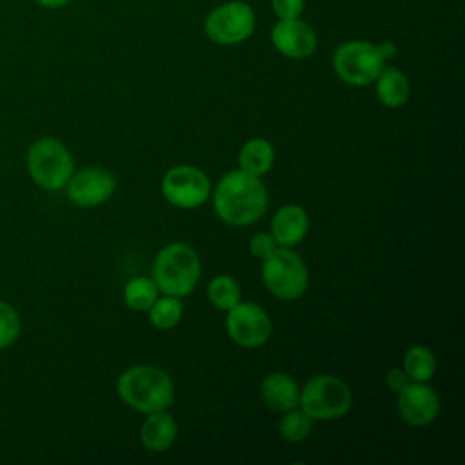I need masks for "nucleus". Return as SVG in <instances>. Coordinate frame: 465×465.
Wrapping results in <instances>:
<instances>
[{
  "mask_svg": "<svg viewBox=\"0 0 465 465\" xmlns=\"http://www.w3.org/2000/svg\"><path fill=\"white\" fill-rule=\"evenodd\" d=\"M202 274L198 252L183 242L162 247L153 262V280L162 294L183 298L194 291Z\"/></svg>",
  "mask_w": 465,
  "mask_h": 465,
  "instance_id": "obj_3",
  "label": "nucleus"
},
{
  "mask_svg": "<svg viewBox=\"0 0 465 465\" xmlns=\"http://www.w3.org/2000/svg\"><path fill=\"white\" fill-rule=\"evenodd\" d=\"M238 165L242 171L262 178L274 165V147L265 138L247 140L238 153Z\"/></svg>",
  "mask_w": 465,
  "mask_h": 465,
  "instance_id": "obj_18",
  "label": "nucleus"
},
{
  "mask_svg": "<svg viewBox=\"0 0 465 465\" xmlns=\"http://www.w3.org/2000/svg\"><path fill=\"white\" fill-rule=\"evenodd\" d=\"M178 438V423L167 411L147 414L140 427V441L149 452H165Z\"/></svg>",
  "mask_w": 465,
  "mask_h": 465,
  "instance_id": "obj_16",
  "label": "nucleus"
},
{
  "mask_svg": "<svg viewBox=\"0 0 465 465\" xmlns=\"http://www.w3.org/2000/svg\"><path fill=\"white\" fill-rule=\"evenodd\" d=\"M411 383V380H409V376H407V372L403 371V369H398V367H392V369H389L387 371V374H385V385L389 387V391H392V392H400L405 385H409Z\"/></svg>",
  "mask_w": 465,
  "mask_h": 465,
  "instance_id": "obj_27",
  "label": "nucleus"
},
{
  "mask_svg": "<svg viewBox=\"0 0 465 465\" xmlns=\"http://www.w3.org/2000/svg\"><path fill=\"white\" fill-rule=\"evenodd\" d=\"M309 214L298 203L282 205L271 220V234L280 247H294L307 236Z\"/></svg>",
  "mask_w": 465,
  "mask_h": 465,
  "instance_id": "obj_14",
  "label": "nucleus"
},
{
  "mask_svg": "<svg viewBox=\"0 0 465 465\" xmlns=\"http://www.w3.org/2000/svg\"><path fill=\"white\" fill-rule=\"evenodd\" d=\"M35 2L45 9H60V7H65L71 0H35Z\"/></svg>",
  "mask_w": 465,
  "mask_h": 465,
  "instance_id": "obj_28",
  "label": "nucleus"
},
{
  "mask_svg": "<svg viewBox=\"0 0 465 465\" xmlns=\"http://www.w3.org/2000/svg\"><path fill=\"white\" fill-rule=\"evenodd\" d=\"M374 91L381 105L389 109H400L407 104L409 94H411V85L407 74L394 67V65H383L380 74L376 76Z\"/></svg>",
  "mask_w": 465,
  "mask_h": 465,
  "instance_id": "obj_17",
  "label": "nucleus"
},
{
  "mask_svg": "<svg viewBox=\"0 0 465 465\" xmlns=\"http://www.w3.org/2000/svg\"><path fill=\"white\" fill-rule=\"evenodd\" d=\"M278 243L276 240L272 238L271 232H256L251 240H249V251L252 256L263 260L267 258L269 254H272L276 251Z\"/></svg>",
  "mask_w": 465,
  "mask_h": 465,
  "instance_id": "obj_25",
  "label": "nucleus"
},
{
  "mask_svg": "<svg viewBox=\"0 0 465 465\" xmlns=\"http://www.w3.org/2000/svg\"><path fill=\"white\" fill-rule=\"evenodd\" d=\"M31 180L45 191L64 189L74 173V160L64 142L45 136L35 140L25 154Z\"/></svg>",
  "mask_w": 465,
  "mask_h": 465,
  "instance_id": "obj_4",
  "label": "nucleus"
},
{
  "mask_svg": "<svg viewBox=\"0 0 465 465\" xmlns=\"http://www.w3.org/2000/svg\"><path fill=\"white\" fill-rule=\"evenodd\" d=\"M378 47H380V51H381V54H383L385 60H387V58H392V56L396 54V45L391 44V42H383V44H380Z\"/></svg>",
  "mask_w": 465,
  "mask_h": 465,
  "instance_id": "obj_29",
  "label": "nucleus"
},
{
  "mask_svg": "<svg viewBox=\"0 0 465 465\" xmlns=\"http://www.w3.org/2000/svg\"><path fill=\"white\" fill-rule=\"evenodd\" d=\"M352 405L351 387L338 376L316 374L300 389L298 407L311 420H334L349 412Z\"/></svg>",
  "mask_w": 465,
  "mask_h": 465,
  "instance_id": "obj_5",
  "label": "nucleus"
},
{
  "mask_svg": "<svg viewBox=\"0 0 465 465\" xmlns=\"http://www.w3.org/2000/svg\"><path fill=\"white\" fill-rule=\"evenodd\" d=\"M271 5L278 20L300 18L305 11V0H271Z\"/></svg>",
  "mask_w": 465,
  "mask_h": 465,
  "instance_id": "obj_26",
  "label": "nucleus"
},
{
  "mask_svg": "<svg viewBox=\"0 0 465 465\" xmlns=\"http://www.w3.org/2000/svg\"><path fill=\"white\" fill-rule=\"evenodd\" d=\"M398 412L411 427H427L440 414V398L432 387L411 381L398 392Z\"/></svg>",
  "mask_w": 465,
  "mask_h": 465,
  "instance_id": "obj_12",
  "label": "nucleus"
},
{
  "mask_svg": "<svg viewBox=\"0 0 465 465\" xmlns=\"http://www.w3.org/2000/svg\"><path fill=\"white\" fill-rule=\"evenodd\" d=\"M209 176L194 165H174L162 178L163 198L178 209H196L211 196Z\"/></svg>",
  "mask_w": 465,
  "mask_h": 465,
  "instance_id": "obj_9",
  "label": "nucleus"
},
{
  "mask_svg": "<svg viewBox=\"0 0 465 465\" xmlns=\"http://www.w3.org/2000/svg\"><path fill=\"white\" fill-rule=\"evenodd\" d=\"M116 392L131 409L142 414H151L171 407L174 400V383L160 367L134 365L118 376Z\"/></svg>",
  "mask_w": 465,
  "mask_h": 465,
  "instance_id": "obj_2",
  "label": "nucleus"
},
{
  "mask_svg": "<svg viewBox=\"0 0 465 465\" xmlns=\"http://www.w3.org/2000/svg\"><path fill=\"white\" fill-rule=\"evenodd\" d=\"M207 296L214 309L229 311L242 300V291L238 282L229 274L214 276L207 285Z\"/></svg>",
  "mask_w": 465,
  "mask_h": 465,
  "instance_id": "obj_22",
  "label": "nucleus"
},
{
  "mask_svg": "<svg viewBox=\"0 0 465 465\" xmlns=\"http://www.w3.org/2000/svg\"><path fill=\"white\" fill-rule=\"evenodd\" d=\"M411 381L427 383L436 372V356L427 345H412L403 356L401 367Z\"/></svg>",
  "mask_w": 465,
  "mask_h": 465,
  "instance_id": "obj_19",
  "label": "nucleus"
},
{
  "mask_svg": "<svg viewBox=\"0 0 465 465\" xmlns=\"http://www.w3.org/2000/svg\"><path fill=\"white\" fill-rule=\"evenodd\" d=\"M263 403L274 412H287L298 407L300 387L287 372H269L260 385Z\"/></svg>",
  "mask_w": 465,
  "mask_h": 465,
  "instance_id": "obj_15",
  "label": "nucleus"
},
{
  "mask_svg": "<svg viewBox=\"0 0 465 465\" xmlns=\"http://www.w3.org/2000/svg\"><path fill=\"white\" fill-rule=\"evenodd\" d=\"M262 280L272 296L296 300L309 287V271L302 256L291 247H276L272 254L262 260Z\"/></svg>",
  "mask_w": 465,
  "mask_h": 465,
  "instance_id": "obj_6",
  "label": "nucleus"
},
{
  "mask_svg": "<svg viewBox=\"0 0 465 465\" xmlns=\"http://www.w3.org/2000/svg\"><path fill=\"white\" fill-rule=\"evenodd\" d=\"M147 312L153 327L160 331H169L180 323L183 316V303H182V298L163 294L154 300V303L147 309Z\"/></svg>",
  "mask_w": 465,
  "mask_h": 465,
  "instance_id": "obj_20",
  "label": "nucleus"
},
{
  "mask_svg": "<svg viewBox=\"0 0 465 465\" xmlns=\"http://www.w3.org/2000/svg\"><path fill=\"white\" fill-rule=\"evenodd\" d=\"M67 200L76 207H98L111 200L116 191V180L104 167H85L74 171L64 185Z\"/></svg>",
  "mask_w": 465,
  "mask_h": 465,
  "instance_id": "obj_11",
  "label": "nucleus"
},
{
  "mask_svg": "<svg viewBox=\"0 0 465 465\" xmlns=\"http://www.w3.org/2000/svg\"><path fill=\"white\" fill-rule=\"evenodd\" d=\"M269 203L267 189L262 178L242 169L225 173L213 191V207L216 216L232 227H247L258 222Z\"/></svg>",
  "mask_w": 465,
  "mask_h": 465,
  "instance_id": "obj_1",
  "label": "nucleus"
},
{
  "mask_svg": "<svg viewBox=\"0 0 465 465\" xmlns=\"http://www.w3.org/2000/svg\"><path fill=\"white\" fill-rule=\"evenodd\" d=\"M274 49L292 60H302L316 51L318 36L314 29L302 18L278 20L271 29Z\"/></svg>",
  "mask_w": 465,
  "mask_h": 465,
  "instance_id": "obj_13",
  "label": "nucleus"
},
{
  "mask_svg": "<svg viewBox=\"0 0 465 465\" xmlns=\"http://www.w3.org/2000/svg\"><path fill=\"white\" fill-rule=\"evenodd\" d=\"M385 65L380 47L367 40H349L336 47L332 69L336 76L349 85H369Z\"/></svg>",
  "mask_w": 465,
  "mask_h": 465,
  "instance_id": "obj_7",
  "label": "nucleus"
},
{
  "mask_svg": "<svg viewBox=\"0 0 465 465\" xmlns=\"http://www.w3.org/2000/svg\"><path fill=\"white\" fill-rule=\"evenodd\" d=\"M22 332L18 311L5 300H0V351L13 345Z\"/></svg>",
  "mask_w": 465,
  "mask_h": 465,
  "instance_id": "obj_24",
  "label": "nucleus"
},
{
  "mask_svg": "<svg viewBox=\"0 0 465 465\" xmlns=\"http://www.w3.org/2000/svg\"><path fill=\"white\" fill-rule=\"evenodd\" d=\"M160 296V289L153 278L136 276L129 280L124 287V300L133 311H147L154 300Z\"/></svg>",
  "mask_w": 465,
  "mask_h": 465,
  "instance_id": "obj_21",
  "label": "nucleus"
},
{
  "mask_svg": "<svg viewBox=\"0 0 465 465\" xmlns=\"http://www.w3.org/2000/svg\"><path fill=\"white\" fill-rule=\"evenodd\" d=\"M312 421L302 409H291L287 412H283L280 423H278V432L280 436L289 441V443H300L303 440H307V436L312 430Z\"/></svg>",
  "mask_w": 465,
  "mask_h": 465,
  "instance_id": "obj_23",
  "label": "nucleus"
},
{
  "mask_svg": "<svg viewBox=\"0 0 465 465\" xmlns=\"http://www.w3.org/2000/svg\"><path fill=\"white\" fill-rule=\"evenodd\" d=\"M256 16L252 7L242 0H229L216 5L203 22L209 40L220 45H234L254 33Z\"/></svg>",
  "mask_w": 465,
  "mask_h": 465,
  "instance_id": "obj_8",
  "label": "nucleus"
},
{
  "mask_svg": "<svg viewBox=\"0 0 465 465\" xmlns=\"http://www.w3.org/2000/svg\"><path fill=\"white\" fill-rule=\"evenodd\" d=\"M225 312V331L236 345L254 349L269 340L272 323L265 309H262L258 303L240 300Z\"/></svg>",
  "mask_w": 465,
  "mask_h": 465,
  "instance_id": "obj_10",
  "label": "nucleus"
}]
</instances>
